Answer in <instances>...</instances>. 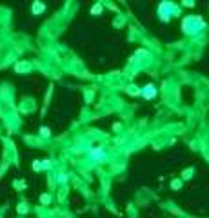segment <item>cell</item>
<instances>
[{
    "label": "cell",
    "mask_w": 209,
    "mask_h": 218,
    "mask_svg": "<svg viewBox=\"0 0 209 218\" xmlns=\"http://www.w3.org/2000/svg\"><path fill=\"white\" fill-rule=\"evenodd\" d=\"M204 27V18L202 17H187L182 22V29L189 35H195L196 31H200Z\"/></svg>",
    "instance_id": "6da1fadb"
},
{
    "label": "cell",
    "mask_w": 209,
    "mask_h": 218,
    "mask_svg": "<svg viewBox=\"0 0 209 218\" xmlns=\"http://www.w3.org/2000/svg\"><path fill=\"white\" fill-rule=\"evenodd\" d=\"M155 87H153V86H146V87H144V96H146V98H151V96H155Z\"/></svg>",
    "instance_id": "7a4b0ae2"
},
{
    "label": "cell",
    "mask_w": 209,
    "mask_h": 218,
    "mask_svg": "<svg viewBox=\"0 0 209 218\" xmlns=\"http://www.w3.org/2000/svg\"><path fill=\"white\" fill-rule=\"evenodd\" d=\"M44 9H46V6H44L42 2H33V13L35 15H38V13H42Z\"/></svg>",
    "instance_id": "3957f363"
},
{
    "label": "cell",
    "mask_w": 209,
    "mask_h": 218,
    "mask_svg": "<svg viewBox=\"0 0 209 218\" xmlns=\"http://www.w3.org/2000/svg\"><path fill=\"white\" fill-rule=\"evenodd\" d=\"M100 11H102V6H100V4H97V6H95V7L91 9V13H93V15H95V13L98 15V13H100Z\"/></svg>",
    "instance_id": "277c9868"
},
{
    "label": "cell",
    "mask_w": 209,
    "mask_h": 218,
    "mask_svg": "<svg viewBox=\"0 0 209 218\" xmlns=\"http://www.w3.org/2000/svg\"><path fill=\"white\" fill-rule=\"evenodd\" d=\"M93 156H95V158H102L104 155H102V151H100V149H95V151H93Z\"/></svg>",
    "instance_id": "5b68a950"
},
{
    "label": "cell",
    "mask_w": 209,
    "mask_h": 218,
    "mask_svg": "<svg viewBox=\"0 0 209 218\" xmlns=\"http://www.w3.org/2000/svg\"><path fill=\"white\" fill-rule=\"evenodd\" d=\"M42 202H44V204H47V202H49V198H47V195H44V196H42Z\"/></svg>",
    "instance_id": "8992f818"
}]
</instances>
